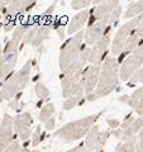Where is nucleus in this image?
I'll return each instance as SVG.
<instances>
[{
	"label": "nucleus",
	"mask_w": 143,
	"mask_h": 152,
	"mask_svg": "<svg viewBox=\"0 0 143 152\" xmlns=\"http://www.w3.org/2000/svg\"><path fill=\"white\" fill-rule=\"evenodd\" d=\"M84 29L80 31L75 36L70 37L67 41H65L61 46L58 57L61 75L77 72L84 70L89 64L91 47L84 43Z\"/></svg>",
	"instance_id": "f257e3e1"
},
{
	"label": "nucleus",
	"mask_w": 143,
	"mask_h": 152,
	"mask_svg": "<svg viewBox=\"0 0 143 152\" xmlns=\"http://www.w3.org/2000/svg\"><path fill=\"white\" fill-rule=\"evenodd\" d=\"M119 67L120 64L118 62V58L114 56H108L101 65V70H100V77L98 86L95 89L94 95L96 100L100 98H105L109 94H112L114 90L117 89L120 81L119 77Z\"/></svg>",
	"instance_id": "f03ea898"
},
{
	"label": "nucleus",
	"mask_w": 143,
	"mask_h": 152,
	"mask_svg": "<svg viewBox=\"0 0 143 152\" xmlns=\"http://www.w3.org/2000/svg\"><path fill=\"white\" fill-rule=\"evenodd\" d=\"M103 114V112L91 114V115L80 118L72 122L66 123L65 126L60 127L57 131H55V137L62 140L65 142H72L81 140L82 137H86L89 131L95 126V123L99 119V117Z\"/></svg>",
	"instance_id": "7ed1b4c3"
},
{
	"label": "nucleus",
	"mask_w": 143,
	"mask_h": 152,
	"mask_svg": "<svg viewBox=\"0 0 143 152\" xmlns=\"http://www.w3.org/2000/svg\"><path fill=\"white\" fill-rule=\"evenodd\" d=\"M19 47L20 46L12 39L8 41L4 47L0 45V79L1 80H5L9 75L13 74L20 51Z\"/></svg>",
	"instance_id": "20e7f679"
},
{
	"label": "nucleus",
	"mask_w": 143,
	"mask_h": 152,
	"mask_svg": "<svg viewBox=\"0 0 143 152\" xmlns=\"http://www.w3.org/2000/svg\"><path fill=\"white\" fill-rule=\"evenodd\" d=\"M62 96L67 99L72 95L85 93V69L69 75H61Z\"/></svg>",
	"instance_id": "39448f33"
},
{
	"label": "nucleus",
	"mask_w": 143,
	"mask_h": 152,
	"mask_svg": "<svg viewBox=\"0 0 143 152\" xmlns=\"http://www.w3.org/2000/svg\"><path fill=\"white\" fill-rule=\"evenodd\" d=\"M142 65H143V42L120 62V67H119V77H120V80L124 83L128 81L132 77V75L138 69L142 67Z\"/></svg>",
	"instance_id": "423d86ee"
},
{
	"label": "nucleus",
	"mask_w": 143,
	"mask_h": 152,
	"mask_svg": "<svg viewBox=\"0 0 143 152\" xmlns=\"http://www.w3.org/2000/svg\"><path fill=\"white\" fill-rule=\"evenodd\" d=\"M52 29H53L52 22L47 20V22H42V23H33L32 28L26 34L19 50H22L26 45H32L34 47H39L45 41H47L50 38Z\"/></svg>",
	"instance_id": "0eeeda50"
},
{
	"label": "nucleus",
	"mask_w": 143,
	"mask_h": 152,
	"mask_svg": "<svg viewBox=\"0 0 143 152\" xmlns=\"http://www.w3.org/2000/svg\"><path fill=\"white\" fill-rule=\"evenodd\" d=\"M112 33L113 27H109V29L100 39L91 47V52H90V58L89 64L93 66H101L104 60L108 57L109 47L112 46Z\"/></svg>",
	"instance_id": "6e6552de"
},
{
	"label": "nucleus",
	"mask_w": 143,
	"mask_h": 152,
	"mask_svg": "<svg viewBox=\"0 0 143 152\" xmlns=\"http://www.w3.org/2000/svg\"><path fill=\"white\" fill-rule=\"evenodd\" d=\"M119 5H120V1H112V0L110 1H100L96 7L90 9L88 26L94 24L95 22H107L109 24L113 12L115 10V8Z\"/></svg>",
	"instance_id": "1a4fd4ad"
},
{
	"label": "nucleus",
	"mask_w": 143,
	"mask_h": 152,
	"mask_svg": "<svg viewBox=\"0 0 143 152\" xmlns=\"http://www.w3.org/2000/svg\"><path fill=\"white\" fill-rule=\"evenodd\" d=\"M33 118L29 112H23L14 118V132L20 141L26 142L32 137Z\"/></svg>",
	"instance_id": "9d476101"
},
{
	"label": "nucleus",
	"mask_w": 143,
	"mask_h": 152,
	"mask_svg": "<svg viewBox=\"0 0 143 152\" xmlns=\"http://www.w3.org/2000/svg\"><path fill=\"white\" fill-rule=\"evenodd\" d=\"M110 131H100L99 127L95 124L86 134L85 140V147L95 152H103V148L105 146L107 141L110 136Z\"/></svg>",
	"instance_id": "9b49d317"
},
{
	"label": "nucleus",
	"mask_w": 143,
	"mask_h": 152,
	"mask_svg": "<svg viewBox=\"0 0 143 152\" xmlns=\"http://www.w3.org/2000/svg\"><path fill=\"white\" fill-rule=\"evenodd\" d=\"M14 118L5 113L0 123V152H4L15 140H14Z\"/></svg>",
	"instance_id": "f8f14e48"
},
{
	"label": "nucleus",
	"mask_w": 143,
	"mask_h": 152,
	"mask_svg": "<svg viewBox=\"0 0 143 152\" xmlns=\"http://www.w3.org/2000/svg\"><path fill=\"white\" fill-rule=\"evenodd\" d=\"M109 27L113 26H109L107 22H95L94 24L88 26L84 33V43L89 47H93L100 38L105 34Z\"/></svg>",
	"instance_id": "ddd939ff"
},
{
	"label": "nucleus",
	"mask_w": 143,
	"mask_h": 152,
	"mask_svg": "<svg viewBox=\"0 0 143 152\" xmlns=\"http://www.w3.org/2000/svg\"><path fill=\"white\" fill-rule=\"evenodd\" d=\"M36 5V1L31 0H17V1H7L4 17L17 19L19 15H23Z\"/></svg>",
	"instance_id": "4468645a"
},
{
	"label": "nucleus",
	"mask_w": 143,
	"mask_h": 152,
	"mask_svg": "<svg viewBox=\"0 0 143 152\" xmlns=\"http://www.w3.org/2000/svg\"><path fill=\"white\" fill-rule=\"evenodd\" d=\"M20 91L22 90H20V85H19V80L17 75L13 72L4 80V84L0 88V96H1L3 100L10 102Z\"/></svg>",
	"instance_id": "2eb2a0df"
},
{
	"label": "nucleus",
	"mask_w": 143,
	"mask_h": 152,
	"mask_svg": "<svg viewBox=\"0 0 143 152\" xmlns=\"http://www.w3.org/2000/svg\"><path fill=\"white\" fill-rule=\"evenodd\" d=\"M100 70L101 66L90 65L85 67V96L95 91L100 77Z\"/></svg>",
	"instance_id": "dca6fc26"
},
{
	"label": "nucleus",
	"mask_w": 143,
	"mask_h": 152,
	"mask_svg": "<svg viewBox=\"0 0 143 152\" xmlns=\"http://www.w3.org/2000/svg\"><path fill=\"white\" fill-rule=\"evenodd\" d=\"M89 15H90V9H85V10H81L77 14H75L67 24V34L70 37H72L76 33L82 31L84 26L88 24Z\"/></svg>",
	"instance_id": "f3484780"
},
{
	"label": "nucleus",
	"mask_w": 143,
	"mask_h": 152,
	"mask_svg": "<svg viewBox=\"0 0 143 152\" xmlns=\"http://www.w3.org/2000/svg\"><path fill=\"white\" fill-rule=\"evenodd\" d=\"M32 26H33L32 23H28V22H23V23L17 24L15 28H14L13 32H12V41H14L17 45L20 46L26 34L28 33V31L32 28ZM19 48H20V47H19Z\"/></svg>",
	"instance_id": "a211bd4d"
},
{
	"label": "nucleus",
	"mask_w": 143,
	"mask_h": 152,
	"mask_svg": "<svg viewBox=\"0 0 143 152\" xmlns=\"http://www.w3.org/2000/svg\"><path fill=\"white\" fill-rule=\"evenodd\" d=\"M32 64L33 61L32 60H28L27 62L22 66V69L18 71V72H15L17 77L19 80V85H20V90L24 89L28 83H29L31 80V71H32Z\"/></svg>",
	"instance_id": "6ab92c4d"
},
{
	"label": "nucleus",
	"mask_w": 143,
	"mask_h": 152,
	"mask_svg": "<svg viewBox=\"0 0 143 152\" xmlns=\"http://www.w3.org/2000/svg\"><path fill=\"white\" fill-rule=\"evenodd\" d=\"M143 13V0H136V1H131L128 4L127 10L123 14L124 19H133Z\"/></svg>",
	"instance_id": "aec40b11"
},
{
	"label": "nucleus",
	"mask_w": 143,
	"mask_h": 152,
	"mask_svg": "<svg viewBox=\"0 0 143 152\" xmlns=\"http://www.w3.org/2000/svg\"><path fill=\"white\" fill-rule=\"evenodd\" d=\"M112 134L115 137L119 142H127V141H136L138 137L128 129H123V128H117V129H112Z\"/></svg>",
	"instance_id": "412c9836"
},
{
	"label": "nucleus",
	"mask_w": 143,
	"mask_h": 152,
	"mask_svg": "<svg viewBox=\"0 0 143 152\" xmlns=\"http://www.w3.org/2000/svg\"><path fill=\"white\" fill-rule=\"evenodd\" d=\"M84 98H85V93H80V94H76L67 99H65V102L62 104V109L63 110H71V109H74L75 107H77L79 104L82 102Z\"/></svg>",
	"instance_id": "4be33fe9"
},
{
	"label": "nucleus",
	"mask_w": 143,
	"mask_h": 152,
	"mask_svg": "<svg viewBox=\"0 0 143 152\" xmlns=\"http://www.w3.org/2000/svg\"><path fill=\"white\" fill-rule=\"evenodd\" d=\"M55 114V104L48 102L47 104H45L43 107H42L41 112H39V115H38V119H39V122L45 123L46 121H48L50 118L53 117Z\"/></svg>",
	"instance_id": "5701e85b"
},
{
	"label": "nucleus",
	"mask_w": 143,
	"mask_h": 152,
	"mask_svg": "<svg viewBox=\"0 0 143 152\" xmlns=\"http://www.w3.org/2000/svg\"><path fill=\"white\" fill-rule=\"evenodd\" d=\"M142 100H143V88H138L133 91L132 95H129V99H128L127 104L129 107H132L133 109H136L141 104Z\"/></svg>",
	"instance_id": "b1692460"
},
{
	"label": "nucleus",
	"mask_w": 143,
	"mask_h": 152,
	"mask_svg": "<svg viewBox=\"0 0 143 152\" xmlns=\"http://www.w3.org/2000/svg\"><path fill=\"white\" fill-rule=\"evenodd\" d=\"M34 91L37 94L38 99L42 100V102L50 96V90H48V88H47L46 85H45V83H42V81L36 83V85H34Z\"/></svg>",
	"instance_id": "393cba45"
},
{
	"label": "nucleus",
	"mask_w": 143,
	"mask_h": 152,
	"mask_svg": "<svg viewBox=\"0 0 143 152\" xmlns=\"http://www.w3.org/2000/svg\"><path fill=\"white\" fill-rule=\"evenodd\" d=\"M137 141H127V142H119L117 145L115 150L117 152H136V145Z\"/></svg>",
	"instance_id": "a878e982"
},
{
	"label": "nucleus",
	"mask_w": 143,
	"mask_h": 152,
	"mask_svg": "<svg viewBox=\"0 0 143 152\" xmlns=\"http://www.w3.org/2000/svg\"><path fill=\"white\" fill-rule=\"evenodd\" d=\"M100 1H89V0H74V1H71V8L75 9V10H85L89 5H91V4H99Z\"/></svg>",
	"instance_id": "bb28decb"
},
{
	"label": "nucleus",
	"mask_w": 143,
	"mask_h": 152,
	"mask_svg": "<svg viewBox=\"0 0 143 152\" xmlns=\"http://www.w3.org/2000/svg\"><path fill=\"white\" fill-rule=\"evenodd\" d=\"M42 141H43V133H42V127H41V126H37L36 129L33 131V133H32V143H31V146H32V147H37Z\"/></svg>",
	"instance_id": "cd10ccee"
},
{
	"label": "nucleus",
	"mask_w": 143,
	"mask_h": 152,
	"mask_svg": "<svg viewBox=\"0 0 143 152\" xmlns=\"http://www.w3.org/2000/svg\"><path fill=\"white\" fill-rule=\"evenodd\" d=\"M133 134H137V133H139L142 129H143V118H136L134 122L132 123V126L128 128Z\"/></svg>",
	"instance_id": "c85d7f7f"
},
{
	"label": "nucleus",
	"mask_w": 143,
	"mask_h": 152,
	"mask_svg": "<svg viewBox=\"0 0 143 152\" xmlns=\"http://www.w3.org/2000/svg\"><path fill=\"white\" fill-rule=\"evenodd\" d=\"M129 85H133V84H137V83H143V67L138 69L134 74L132 75V77L128 80Z\"/></svg>",
	"instance_id": "c756f323"
},
{
	"label": "nucleus",
	"mask_w": 143,
	"mask_h": 152,
	"mask_svg": "<svg viewBox=\"0 0 143 152\" xmlns=\"http://www.w3.org/2000/svg\"><path fill=\"white\" fill-rule=\"evenodd\" d=\"M20 96H22V93H19L15 98L13 99V100H10L9 102V104H8V107L10 108V109H13V110H20V107L23 105V103H20Z\"/></svg>",
	"instance_id": "7c9ffc66"
},
{
	"label": "nucleus",
	"mask_w": 143,
	"mask_h": 152,
	"mask_svg": "<svg viewBox=\"0 0 143 152\" xmlns=\"http://www.w3.org/2000/svg\"><path fill=\"white\" fill-rule=\"evenodd\" d=\"M134 119H136V118L133 117L132 113L127 114V117H124V119H123V122H122L120 128H123V129H127V128H129L132 126V123L134 122Z\"/></svg>",
	"instance_id": "2f4dec72"
},
{
	"label": "nucleus",
	"mask_w": 143,
	"mask_h": 152,
	"mask_svg": "<svg viewBox=\"0 0 143 152\" xmlns=\"http://www.w3.org/2000/svg\"><path fill=\"white\" fill-rule=\"evenodd\" d=\"M20 148H22V147H20V142H19V141H14L13 143L9 146L4 152H19V151H20Z\"/></svg>",
	"instance_id": "473e14b6"
},
{
	"label": "nucleus",
	"mask_w": 143,
	"mask_h": 152,
	"mask_svg": "<svg viewBox=\"0 0 143 152\" xmlns=\"http://www.w3.org/2000/svg\"><path fill=\"white\" fill-rule=\"evenodd\" d=\"M107 123L108 126L112 128V129H117V128H120V121L118 119H113V118H107Z\"/></svg>",
	"instance_id": "72a5a7b5"
},
{
	"label": "nucleus",
	"mask_w": 143,
	"mask_h": 152,
	"mask_svg": "<svg viewBox=\"0 0 143 152\" xmlns=\"http://www.w3.org/2000/svg\"><path fill=\"white\" fill-rule=\"evenodd\" d=\"M56 4H57V3H52L51 5L47 8V10H46L43 14H42V17H43V18H48L50 15H52V13H53L55 9H56Z\"/></svg>",
	"instance_id": "f704fd0d"
},
{
	"label": "nucleus",
	"mask_w": 143,
	"mask_h": 152,
	"mask_svg": "<svg viewBox=\"0 0 143 152\" xmlns=\"http://www.w3.org/2000/svg\"><path fill=\"white\" fill-rule=\"evenodd\" d=\"M45 127H46V129L47 131H52L55 128V117H52V118H50L48 121H46L45 123Z\"/></svg>",
	"instance_id": "c9c22d12"
},
{
	"label": "nucleus",
	"mask_w": 143,
	"mask_h": 152,
	"mask_svg": "<svg viewBox=\"0 0 143 152\" xmlns=\"http://www.w3.org/2000/svg\"><path fill=\"white\" fill-rule=\"evenodd\" d=\"M84 147H85V143H80V145H77L76 147H72V148L67 150L66 152H81V151H82Z\"/></svg>",
	"instance_id": "e433bc0d"
},
{
	"label": "nucleus",
	"mask_w": 143,
	"mask_h": 152,
	"mask_svg": "<svg viewBox=\"0 0 143 152\" xmlns=\"http://www.w3.org/2000/svg\"><path fill=\"white\" fill-rule=\"evenodd\" d=\"M134 112L138 114V115H139L141 118H143V100L141 102V104L139 105H138L136 109H134Z\"/></svg>",
	"instance_id": "4c0bfd02"
},
{
	"label": "nucleus",
	"mask_w": 143,
	"mask_h": 152,
	"mask_svg": "<svg viewBox=\"0 0 143 152\" xmlns=\"http://www.w3.org/2000/svg\"><path fill=\"white\" fill-rule=\"evenodd\" d=\"M134 33L136 34L138 36V38H139V39L143 42V26H141V27H138L137 29L134 31Z\"/></svg>",
	"instance_id": "58836bf2"
},
{
	"label": "nucleus",
	"mask_w": 143,
	"mask_h": 152,
	"mask_svg": "<svg viewBox=\"0 0 143 152\" xmlns=\"http://www.w3.org/2000/svg\"><path fill=\"white\" fill-rule=\"evenodd\" d=\"M136 152H143V141H137Z\"/></svg>",
	"instance_id": "ea45409f"
},
{
	"label": "nucleus",
	"mask_w": 143,
	"mask_h": 152,
	"mask_svg": "<svg viewBox=\"0 0 143 152\" xmlns=\"http://www.w3.org/2000/svg\"><path fill=\"white\" fill-rule=\"evenodd\" d=\"M128 99H129V95H123V96H120V98L118 99V100H119V102H122V103H124V104H127Z\"/></svg>",
	"instance_id": "a19ab883"
},
{
	"label": "nucleus",
	"mask_w": 143,
	"mask_h": 152,
	"mask_svg": "<svg viewBox=\"0 0 143 152\" xmlns=\"http://www.w3.org/2000/svg\"><path fill=\"white\" fill-rule=\"evenodd\" d=\"M19 152H32V151H31L29 148H28V147H26V146H24V147H22L20 151H19Z\"/></svg>",
	"instance_id": "79ce46f5"
},
{
	"label": "nucleus",
	"mask_w": 143,
	"mask_h": 152,
	"mask_svg": "<svg viewBox=\"0 0 143 152\" xmlns=\"http://www.w3.org/2000/svg\"><path fill=\"white\" fill-rule=\"evenodd\" d=\"M81 152H95V151H91V150L86 148V147H84V148H82V151H81Z\"/></svg>",
	"instance_id": "37998d69"
},
{
	"label": "nucleus",
	"mask_w": 143,
	"mask_h": 152,
	"mask_svg": "<svg viewBox=\"0 0 143 152\" xmlns=\"http://www.w3.org/2000/svg\"><path fill=\"white\" fill-rule=\"evenodd\" d=\"M32 152H41V151H39V150H33Z\"/></svg>",
	"instance_id": "c03bdc74"
},
{
	"label": "nucleus",
	"mask_w": 143,
	"mask_h": 152,
	"mask_svg": "<svg viewBox=\"0 0 143 152\" xmlns=\"http://www.w3.org/2000/svg\"><path fill=\"white\" fill-rule=\"evenodd\" d=\"M3 102V99H1V96H0V103H1Z\"/></svg>",
	"instance_id": "a18cd8bd"
},
{
	"label": "nucleus",
	"mask_w": 143,
	"mask_h": 152,
	"mask_svg": "<svg viewBox=\"0 0 143 152\" xmlns=\"http://www.w3.org/2000/svg\"><path fill=\"white\" fill-rule=\"evenodd\" d=\"M0 31H1V24H0Z\"/></svg>",
	"instance_id": "49530a36"
}]
</instances>
